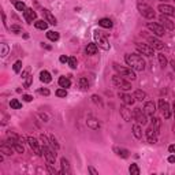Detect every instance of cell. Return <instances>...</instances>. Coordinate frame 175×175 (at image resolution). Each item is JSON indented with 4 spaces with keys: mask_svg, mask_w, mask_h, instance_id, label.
Masks as SVG:
<instances>
[{
    "mask_svg": "<svg viewBox=\"0 0 175 175\" xmlns=\"http://www.w3.org/2000/svg\"><path fill=\"white\" fill-rule=\"evenodd\" d=\"M125 60L133 70H137V71H144L145 70V60L142 59V56H140V55L127 53L125 56Z\"/></svg>",
    "mask_w": 175,
    "mask_h": 175,
    "instance_id": "obj_1",
    "label": "cell"
},
{
    "mask_svg": "<svg viewBox=\"0 0 175 175\" xmlns=\"http://www.w3.org/2000/svg\"><path fill=\"white\" fill-rule=\"evenodd\" d=\"M137 8H138V11H140V14L146 19H153L155 15H156L155 11H153V8L150 6H148L146 3H144V1H138Z\"/></svg>",
    "mask_w": 175,
    "mask_h": 175,
    "instance_id": "obj_2",
    "label": "cell"
},
{
    "mask_svg": "<svg viewBox=\"0 0 175 175\" xmlns=\"http://www.w3.org/2000/svg\"><path fill=\"white\" fill-rule=\"evenodd\" d=\"M114 69L116 70L123 78H127V79H131V81L136 79V73L133 71L131 67L130 69H126V67H122V66H119V64H116V63H114Z\"/></svg>",
    "mask_w": 175,
    "mask_h": 175,
    "instance_id": "obj_3",
    "label": "cell"
},
{
    "mask_svg": "<svg viewBox=\"0 0 175 175\" xmlns=\"http://www.w3.org/2000/svg\"><path fill=\"white\" fill-rule=\"evenodd\" d=\"M112 82H114V85H115V86L120 88L122 90H130L131 89V83L129 81H126L122 75H114Z\"/></svg>",
    "mask_w": 175,
    "mask_h": 175,
    "instance_id": "obj_4",
    "label": "cell"
},
{
    "mask_svg": "<svg viewBox=\"0 0 175 175\" xmlns=\"http://www.w3.org/2000/svg\"><path fill=\"white\" fill-rule=\"evenodd\" d=\"M148 115L144 112V110H141V108H134L133 110V118L137 120L140 125H146L148 123V118H146Z\"/></svg>",
    "mask_w": 175,
    "mask_h": 175,
    "instance_id": "obj_5",
    "label": "cell"
},
{
    "mask_svg": "<svg viewBox=\"0 0 175 175\" xmlns=\"http://www.w3.org/2000/svg\"><path fill=\"white\" fill-rule=\"evenodd\" d=\"M94 40H96V44H99V47L103 48L104 51H108L110 49V44H108V40L107 37H104L103 34H101L100 31H94Z\"/></svg>",
    "mask_w": 175,
    "mask_h": 175,
    "instance_id": "obj_6",
    "label": "cell"
},
{
    "mask_svg": "<svg viewBox=\"0 0 175 175\" xmlns=\"http://www.w3.org/2000/svg\"><path fill=\"white\" fill-rule=\"evenodd\" d=\"M146 27H148L150 31H153L157 37H162V36H164V33H166V29H164L162 25L156 23V22H148V23H146Z\"/></svg>",
    "mask_w": 175,
    "mask_h": 175,
    "instance_id": "obj_7",
    "label": "cell"
},
{
    "mask_svg": "<svg viewBox=\"0 0 175 175\" xmlns=\"http://www.w3.org/2000/svg\"><path fill=\"white\" fill-rule=\"evenodd\" d=\"M136 48L140 53H142L145 56H153L155 55V49L148 44H136Z\"/></svg>",
    "mask_w": 175,
    "mask_h": 175,
    "instance_id": "obj_8",
    "label": "cell"
},
{
    "mask_svg": "<svg viewBox=\"0 0 175 175\" xmlns=\"http://www.w3.org/2000/svg\"><path fill=\"white\" fill-rule=\"evenodd\" d=\"M43 153H44V157L47 159V162L49 164H55V162H56V153L53 150H51L48 146H43Z\"/></svg>",
    "mask_w": 175,
    "mask_h": 175,
    "instance_id": "obj_9",
    "label": "cell"
},
{
    "mask_svg": "<svg viewBox=\"0 0 175 175\" xmlns=\"http://www.w3.org/2000/svg\"><path fill=\"white\" fill-rule=\"evenodd\" d=\"M26 141H27V144L30 145V148L34 150L36 153H37L38 156H44L43 149L38 146V142H37V140H36V138H34V137H27V138H26Z\"/></svg>",
    "mask_w": 175,
    "mask_h": 175,
    "instance_id": "obj_10",
    "label": "cell"
},
{
    "mask_svg": "<svg viewBox=\"0 0 175 175\" xmlns=\"http://www.w3.org/2000/svg\"><path fill=\"white\" fill-rule=\"evenodd\" d=\"M159 11L163 15H167V17H174L175 18V8L170 4H160L159 6Z\"/></svg>",
    "mask_w": 175,
    "mask_h": 175,
    "instance_id": "obj_11",
    "label": "cell"
},
{
    "mask_svg": "<svg viewBox=\"0 0 175 175\" xmlns=\"http://www.w3.org/2000/svg\"><path fill=\"white\" fill-rule=\"evenodd\" d=\"M159 107H160V110H162L163 116L166 119H168L170 116H171V110H170L168 103L166 100H163V99H160V100H159Z\"/></svg>",
    "mask_w": 175,
    "mask_h": 175,
    "instance_id": "obj_12",
    "label": "cell"
},
{
    "mask_svg": "<svg viewBox=\"0 0 175 175\" xmlns=\"http://www.w3.org/2000/svg\"><path fill=\"white\" fill-rule=\"evenodd\" d=\"M157 136H159V131H156L152 126L146 130V138H148V142H149V144H155V142H156Z\"/></svg>",
    "mask_w": 175,
    "mask_h": 175,
    "instance_id": "obj_13",
    "label": "cell"
},
{
    "mask_svg": "<svg viewBox=\"0 0 175 175\" xmlns=\"http://www.w3.org/2000/svg\"><path fill=\"white\" fill-rule=\"evenodd\" d=\"M144 112L148 115V116H153L155 112H156V106L153 101H146L144 106Z\"/></svg>",
    "mask_w": 175,
    "mask_h": 175,
    "instance_id": "obj_14",
    "label": "cell"
},
{
    "mask_svg": "<svg viewBox=\"0 0 175 175\" xmlns=\"http://www.w3.org/2000/svg\"><path fill=\"white\" fill-rule=\"evenodd\" d=\"M148 43H149V45L153 49H163V48H164L163 41H160V40L156 37H148Z\"/></svg>",
    "mask_w": 175,
    "mask_h": 175,
    "instance_id": "obj_15",
    "label": "cell"
},
{
    "mask_svg": "<svg viewBox=\"0 0 175 175\" xmlns=\"http://www.w3.org/2000/svg\"><path fill=\"white\" fill-rule=\"evenodd\" d=\"M160 22H162V25H163V27L164 29H167V30H174V27H175V25H174V22H171L168 18H167V15H160Z\"/></svg>",
    "mask_w": 175,
    "mask_h": 175,
    "instance_id": "obj_16",
    "label": "cell"
},
{
    "mask_svg": "<svg viewBox=\"0 0 175 175\" xmlns=\"http://www.w3.org/2000/svg\"><path fill=\"white\" fill-rule=\"evenodd\" d=\"M23 17H25V19L27 21V23H31L33 21H36L37 14H36V11H33L31 8H26L25 11H23Z\"/></svg>",
    "mask_w": 175,
    "mask_h": 175,
    "instance_id": "obj_17",
    "label": "cell"
},
{
    "mask_svg": "<svg viewBox=\"0 0 175 175\" xmlns=\"http://www.w3.org/2000/svg\"><path fill=\"white\" fill-rule=\"evenodd\" d=\"M120 115H122V118L125 119L126 122H130L131 118H133V114H131V110H127V107L122 106L120 107Z\"/></svg>",
    "mask_w": 175,
    "mask_h": 175,
    "instance_id": "obj_18",
    "label": "cell"
},
{
    "mask_svg": "<svg viewBox=\"0 0 175 175\" xmlns=\"http://www.w3.org/2000/svg\"><path fill=\"white\" fill-rule=\"evenodd\" d=\"M119 97H120L122 103L126 104V106H133V104H134V101H136L134 97H131L130 94H126V93H119Z\"/></svg>",
    "mask_w": 175,
    "mask_h": 175,
    "instance_id": "obj_19",
    "label": "cell"
},
{
    "mask_svg": "<svg viewBox=\"0 0 175 175\" xmlns=\"http://www.w3.org/2000/svg\"><path fill=\"white\" fill-rule=\"evenodd\" d=\"M43 15L45 17V21H47L48 23H51V25H56V23H57L56 18H55V17L51 14L49 10H43Z\"/></svg>",
    "mask_w": 175,
    "mask_h": 175,
    "instance_id": "obj_20",
    "label": "cell"
},
{
    "mask_svg": "<svg viewBox=\"0 0 175 175\" xmlns=\"http://www.w3.org/2000/svg\"><path fill=\"white\" fill-rule=\"evenodd\" d=\"M60 166H62V174L64 175H69L70 172H71V170H70V164H69V160L67 159H64V157H62L60 159Z\"/></svg>",
    "mask_w": 175,
    "mask_h": 175,
    "instance_id": "obj_21",
    "label": "cell"
},
{
    "mask_svg": "<svg viewBox=\"0 0 175 175\" xmlns=\"http://www.w3.org/2000/svg\"><path fill=\"white\" fill-rule=\"evenodd\" d=\"M114 152L118 155V156H120V157H123V159H127V157L130 156V152L127 149H123V148H114Z\"/></svg>",
    "mask_w": 175,
    "mask_h": 175,
    "instance_id": "obj_22",
    "label": "cell"
},
{
    "mask_svg": "<svg viewBox=\"0 0 175 175\" xmlns=\"http://www.w3.org/2000/svg\"><path fill=\"white\" fill-rule=\"evenodd\" d=\"M40 79H41V82H44V83H49V82L52 81V77H51V74L47 70H43V71L40 73Z\"/></svg>",
    "mask_w": 175,
    "mask_h": 175,
    "instance_id": "obj_23",
    "label": "cell"
},
{
    "mask_svg": "<svg viewBox=\"0 0 175 175\" xmlns=\"http://www.w3.org/2000/svg\"><path fill=\"white\" fill-rule=\"evenodd\" d=\"M97 51H99V47H97V44L96 43L88 44V47H86V53L88 55H96V53H97Z\"/></svg>",
    "mask_w": 175,
    "mask_h": 175,
    "instance_id": "obj_24",
    "label": "cell"
},
{
    "mask_svg": "<svg viewBox=\"0 0 175 175\" xmlns=\"http://www.w3.org/2000/svg\"><path fill=\"white\" fill-rule=\"evenodd\" d=\"M86 125L90 127V129H93V130H97L99 127H100V123H99V120L94 118H88L86 120Z\"/></svg>",
    "mask_w": 175,
    "mask_h": 175,
    "instance_id": "obj_25",
    "label": "cell"
},
{
    "mask_svg": "<svg viewBox=\"0 0 175 175\" xmlns=\"http://www.w3.org/2000/svg\"><path fill=\"white\" fill-rule=\"evenodd\" d=\"M133 134H134V137L137 138V140H141V138H142V130H141L140 123L133 125Z\"/></svg>",
    "mask_w": 175,
    "mask_h": 175,
    "instance_id": "obj_26",
    "label": "cell"
},
{
    "mask_svg": "<svg viewBox=\"0 0 175 175\" xmlns=\"http://www.w3.org/2000/svg\"><path fill=\"white\" fill-rule=\"evenodd\" d=\"M34 26L40 30H47L48 29V22L44 21V19H38V21H34Z\"/></svg>",
    "mask_w": 175,
    "mask_h": 175,
    "instance_id": "obj_27",
    "label": "cell"
},
{
    "mask_svg": "<svg viewBox=\"0 0 175 175\" xmlns=\"http://www.w3.org/2000/svg\"><path fill=\"white\" fill-rule=\"evenodd\" d=\"M99 25H100L101 27H106V29H111V27H112V21L110 18H101L100 21H99Z\"/></svg>",
    "mask_w": 175,
    "mask_h": 175,
    "instance_id": "obj_28",
    "label": "cell"
},
{
    "mask_svg": "<svg viewBox=\"0 0 175 175\" xmlns=\"http://www.w3.org/2000/svg\"><path fill=\"white\" fill-rule=\"evenodd\" d=\"M59 86L67 89V88L71 86V81H70L67 77H60V78H59Z\"/></svg>",
    "mask_w": 175,
    "mask_h": 175,
    "instance_id": "obj_29",
    "label": "cell"
},
{
    "mask_svg": "<svg viewBox=\"0 0 175 175\" xmlns=\"http://www.w3.org/2000/svg\"><path fill=\"white\" fill-rule=\"evenodd\" d=\"M0 152H1V153H4V155H7V156L13 155V149H11V145H7V144L0 145Z\"/></svg>",
    "mask_w": 175,
    "mask_h": 175,
    "instance_id": "obj_30",
    "label": "cell"
},
{
    "mask_svg": "<svg viewBox=\"0 0 175 175\" xmlns=\"http://www.w3.org/2000/svg\"><path fill=\"white\" fill-rule=\"evenodd\" d=\"M47 37L49 38L51 41H57L59 38H60V34L57 33V31H53V30H49L47 33Z\"/></svg>",
    "mask_w": 175,
    "mask_h": 175,
    "instance_id": "obj_31",
    "label": "cell"
},
{
    "mask_svg": "<svg viewBox=\"0 0 175 175\" xmlns=\"http://www.w3.org/2000/svg\"><path fill=\"white\" fill-rule=\"evenodd\" d=\"M11 3H13L14 6H15V8L18 10V11H25L26 10V6L23 1H18V0H11Z\"/></svg>",
    "mask_w": 175,
    "mask_h": 175,
    "instance_id": "obj_32",
    "label": "cell"
},
{
    "mask_svg": "<svg viewBox=\"0 0 175 175\" xmlns=\"http://www.w3.org/2000/svg\"><path fill=\"white\" fill-rule=\"evenodd\" d=\"M134 99L138 101H144L146 99V93L142 92V90H136V93H134Z\"/></svg>",
    "mask_w": 175,
    "mask_h": 175,
    "instance_id": "obj_33",
    "label": "cell"
},
{
    "mask_svg": "<svg viewBox=\"0 0 175 175\" xmlns=\"http://www.w3.org/2000/svg\"><path fill=\"white\" fill-rule=\"evenodd\" d=\"M78 85L81 88L82 90H86L88 88H89V81H88V78H79V81H78Z\"/></svg>",
    "mask_w": 175,
    "mask_h": 175,
    "instance_id": "obj_34",
    "label": "cell"
},
{
    "mask_svg": "<svg viewBox=\"0 0 175 175\" xmlns=\"http://www.w3.org/2000/svg\"><path fill=\"white\" fill-rule=\"evenodd\" d=\"M13 148L17 150L18 153H23V152H25V149H23V144H21L19 141H14V142H13Z\"/></svg>",
    "mask_w": 175,
    "mask_h": 175,
    "instance_id": "obj_35",
    "label": "cell"
},
{
    "mask_svg": "<svg viewBox=\"0 0 175 175\" xmlns=\"http://www.w3.org/2000/svg\"><path fill=\"white\" fill-rule=\"evenodd\" d=\"M10 107L13 110H19V108H22V103H19L17 99H13V100L10 101Z\"/></svg>",
    "mask_w": 175,
    "mask_h": 175,
    "instance_id": "obj_36",
    "label": "cell"
},
{
    "mask_svg": "<svg viewBox=\"0 0 175 175\" xmlns=\"http://www.w3.org/2000/svg\"><path fill=\"white\" fill-rule=\"evenodd\" d=\"M129 172L131 175H140V168H138L137 164H131L130 167H129Z\"/></svg>",
    "mask_w": 175,
    "mask_h": 175,
    "instance_id": "obj_37",
    "label": "cell"
},
{
    "mask_svg": "<svg viewBox=\"0 0 175 175\" xmlns=\"http://www.w3.org/2000/svg\"><path fill=\"white\" fill-rule=\"evenodd\" d=\"M152 127H153L156 131L160 130V119H159V118H153V116H152Z\"/></svg>",
    "mask_w": 175,
    "mask_h": 175,
    "instance_id": "obj_38",
    "label": "cell"
},
{
    "mask_svg": "<svg viewBox=\"0 0 175 175\" xmlns=\"http://www.w3.org/2000/svg\"><path fill=\"white\" fill-rule=\"evenodd\" d=\"M157 57H159V63H160V66L164 69V67L167 66V59H166V56H164L163 53H159V55H157Z\"/></svg>",
    "mask_w": 175,
    "mask_h": 175,
    "instance_id": "obj_39",
    "label": "cell"
},
{
    "mask_svg": "<svg viewBox=\"0 0 175 175\" xmlns=\"http://www.w3.org/2000/svg\"><path fill=\"white\" fill-rule=\"evenodd\" d=\"M56 96H57V97H66V96H67V89H64V88L57 89V90H56Z\"/></svg>",
    "mask_w": 175,
    "mask_h": 175,
    "instance_id": "obj_40",
    "label": "cell"
},
{
    "mask_svg": "<svg viewBox=\"0 0 175 175\" xmlns=\"http://www.w3.org/2000/svg\"><path fill=\"white\" fill-rule=\"evenodd\" d=\"M13 69H14V71L18 74L19 71L22 70V62H21V60H17V62L14 63V67H13Z\"/></svg>",
    "mask_w": 175,
    "mask_h": 175,
    "instance_id": "obj_41",
    "label": "cell"
},
{
    "mask_svg": "<svg viewBox=\"0 0 175 175\" xmlns=\"http://www.w3.org/2000/svg\"><path fill=\"white\" fill-rule=\"evenodd\" d=\"M77 64H78V63H77V59H75L74 56H73V57H69V66L71 67V69H73V70L77 69Z\"/></svg>",
    "mask_w": 175,
    "mask_h": 175,
    "instance_id": "obj_42",
    "label": "cell"
},
{
    "mask_svg": "<svg viewBox=\"0 0 175 175\" xmlns=\"http://www.w3.org/2000/svg\"><path fill=\"white\" fill-rule=\"evenodd\" d=\"M8 55V45L7 44H1V56L4 57V56H7Z\"/></svg>",
    "mask_w": 175,
    "mask_h": 175,
    "instance_id": "obj_43",
    "label": "cell"
},
{
    "mask_svg": "<svg viewBox=\"0 0 175 175\" xmlns=\"http://www.w3.org/2000/svg\"><path fill=\"white\" fill-rule=\"evenodd\" d=\"M92 100H93L94 104H97V106H103V101H101V99L97 96V94H93V96H92Z\"/></svg>",
    "mask_w": 175,
    "mask_h": 175,
    "instance_id": "obj_44",
    "label": "cell"
},
{
    "mask_svg": "<svg viewBox=\"0 0 175 175\" xmlns=\"http://www.w3.org/2000/svg\"><path fill=\"white\" fill-rule=\"evenodd\" d=\"M11 31L17 33V34H21V33H22V27L18 25H11Z\"/></svg>",
    "mask_w": 175,
    "mask_h": 175,
    "instance_id": "obj_45",
    "label": "cell"
},
{
    "mask_svg": "<svg viewBox=\"0 0 175 175\" xmlns=\"http://www.w3.org/2000/svg\"><path fill=\"white\" fill-rule=\"evenodd\" d=\"M40 140H41V144H43L44 146H48V144H49V142H51L49 140H48V138L45 137L44 134H41V136H40Z\"/></svg>",
    "mask_w": 175,
    "mask_h": 175,
    "instance_id": "obj_46",
    "label": "cell"
},
{
    "mask_svg": "<svg viewBox=\"0 0 175 175\" xmlns=\"http://www.w3.org/2000/svg\"><path fill=\"white\" fill-rule=\"evenodd\" d=\"M49 141H51V144H52V146H53V148H55L56 150L60 148V146H59V144L56 142V140H55V137H53V136H51V137H49Z\"/></svg>",
    "mask_w": 175,
    "mask_h": 175,
    "instance_id": "obj_47",
    "label": "cell"
},
{
    "mask_svg": "<svg viewBox=\"0 0 175 175\" xmlns=\"http://www.w3.org/2000/svg\"><path fill=\"white\" fill-rule=\"evenodd\" d=\"M31 81H33V75H27L25 81V88H29L31 85Z\"/></svg>",
    "mask_w": 175,
    "mask_h": 175,
    "instance_id": "obj_48",
    "label": "cell"
},
{
    "mask_svg": "<svg viewBox=\"0 0 175 175\" xmlns=\"http://www.w3.org/2000/svg\"><path fill=\"white\" fill-rule=\"evenodd\" d=\"M22 99H23L26 103H30V101L33 100V97H31L30 94H23V97H22Z\"/></svg>",
    "mask_w": 175,
    "mask_h": 175,
    "instance_id": "obj_49",
    "label": "cell"
},
{
    "mask_svg": "<svg viewBox=\"0 0 175 175\" xmlns=\"http://www.w3.org/2000/svg\"><path fill=\"white\" fill-rule=\"evenodd\" d=\"M88 170H89V172H90V174H93V175H99V171H97V170H94L93 167H92V166H89V167H88Z\"/></svg>",
    "mask_w": 175,
    "mask_h": 175,
    "instance_id": "obj_50",
    "label": "cell"
},
{
    "mask_svg": "<svg viewBox=\"0 0 175 175\" xmlns=\"http://www.w3.org/2000/svg\"><path fill=\"white\" fill-rule=\"evenodd\" d=\"M52 166H53V164H49V163L47 164V167H48V171H49L51 174H56V170L52 168Z\"/></svg>",
    "mask_w": 175,
    "mask_h": 175,
    "instance_id": "obj_51",
    "label": "cell"
},
{
    "mask_svg": "<svg viewBox=\"0 0 175 175\" xmlns=\"http://www.w3.org/2000/svg\"><path fill=\"white\" fill-rule=\"evenodd\" d=\"M59 62L60 63H69V57L64 56V55H62V56L59 57Z\"/></svg>",
    "mask_w": 175,
    "mask_h": 175,
    "instance_id": "obj_52",
    "label": "cell"
},
{
    "mask_svg": "<svg viewBox=\"0 0 175 175\" xmlns=\"http://www.w3.org/2000/svg\"><path fill=\"white\" fill-rule=\"evenodd\" d=\"M40 93L44 94V96H49V90L48 89H40Z\"/></svg>",
    "mask_w": 175,
    "mask_h": 175,
    "instance_id": "obj_53",
    "label": "cell"
},
{
    "mask_svg": "<svg viewBox=\"0 0 175 175\" xmlns=\"http://www.w3.org/2000/svg\"><path fill=\"white\" fill-rule=\"evenodd\" d=\"M168 150H170V153H175V144L170 145V146H168Z\"/></svg>",
    "mask_w": 175,
    "mask_h": 175,
    "instance_id": "obj_54",
    "label": "cell"
},
{
    "mask_svg": "<svg viewBox=\"0 0 175 175\" xmlns=\"http://www.w3.org/2000/svg\"><path fill=\"white\" fill-rule=\"evenodd\" d=\"M168 163H175V155L168 156Z\"/></svg>",
    "mask_w": 175,
    "mask_h": 175,
    "instance_id": "obj_55",
    "label": "cell"
},
{
    "mask_svg": "<svg viewBox=\"0 0 175 175\" xmlns=\"http://www.w3.org/2000/svg\"><path fill=\"white\" fill-rule=\"evenodd\" d=\"M171 66H172V70H175V62H174V60L171 62Z\"/></svg>",
    "mask_w": 175,
    "mask_h": 175,
    "instance_id": "obj_56",
    "label": "cell"
},
{
    "mask_svg": "<svg viewBox=\"0 0 175 175\" xmlns=\"http://www.w3.org/2000/svg\"><path fill=\"white\" fill-rule=\"evenodd\" d=\"M172 108H174V116H175V103H174V106H172Z\"/></svg>",
    "mask_w": 175,
    "mask_h": 175,
    "instance_id": "obj_57",
    "label": "cell"
},
{
    "mask_svg": "<svg viewBox=\"0 0 175 175\" xmlns=\"http://www.w3.org/2000/svg\"><path fill=\"white\" fill-rule=\"evenodd\" d=\"M159 1H164V3H166V1H167V0H159Z\"/></svg>",
    "mask_w": 175,
    "mask_h": 175,
    "instance_id": "obj_58",
    "label": "cell"
},
{
    "mask_svg": "<svg viewBox=\"0 0 175 175\" xmlns=\"http://www.w3.org/2000/svg\"><path fill=\"white\" fill-rule=\"evenodd\" d=\"M174 1H175V0H174Z\"/></svg>",
    "mask_w": 175,
    "mask_h": 175,
    "instance_id": "obj_59",
    "label": "cell"
}]
</instances>
